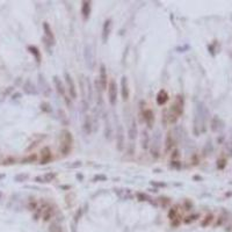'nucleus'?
Returning a JSON list of instances; mask_svg holds the SVG:
<instances>
[{
  "label": "nucleus",
  "instance_id": "f257e3e1",
  "mask_svg": "<svg viewBox=\"0 0 232 232\" xmlns=\"http://www.w3.org/2000/svg\"><path fill=\"white\" fill-rule=\"evenodd\" d=\"M183 106H185V99L183 95L177 94L175 96V100L173 102V104L171 106V108L168 110V121L171 123H175L176 120L179 118L182 113H183Z\"/></svg>",
  "mask_w": 232,
  "mask_h": 232
},
{
  "label": "nucleus",
  "instance_id": "f03ea898",
  "mask_svg": "<svg viewBox=\"0 0 232 232\" xmlns=\"http://www.w3.org/2000/svg\"><path fill=\"white\" fill-rule=\"evenodd\" d=\"M72 143H73V137L68 130H63L62 131V142L59 146V152L64 157H66L71 150H72Z\"/></svg>",
  "mask_w": 232,
  "mask_h": 232
},
{
  "label": "nucleus",
  "instance_id": "7ed1b4c3",
  "mask_svg": "<svg viewBox=\"0 0 232 232\" xmlns=\"http://www.w3.org/2000/svg\"><path fill=\"white\" fill-rule=\"evenodd\" d=\"M37 209H40L39 210V215H41V217H42V219L44 222H48L52 217V215H53V208H52V205L50 203L45 202V201Z\"/></svg>",
  "mask_w": 232,
  "mask_h": 232
},
{
  "label": "nucleus",
  "instance_id": "20e7f679",
  "mask_svg": "<svg viewBox=\"0 0 232 232\" xmlns=\"http://www.w3.org/2000/svg\"><path fill=\"white\" fill-rule=\"evenodd\" d=\"M108 99L112 106L116 104L117 101V85L115 80H110L108 84Z\"/></svg>",
  "mask_w": 232,
  "mask_h": 232
},
{
  "label": "nucleus",
  "instance_id": "39448f33",
  "mask_svg": "<svg viewBox=\"0 0 232 232\" xmlns=\"http://www.w3.org/2000/svg\"><path fill=\"white\" fill-rule=\"evenodd\" d=\"M65 81H66V85H67V90H68V93H70V96L72 99H76L77 98V88H76V84L67 72H65Z\"/></svg>",
  "mask_w": 232,
  "mask_h": 232
},
{
  "label": "nucleus",
  "instance_id": "423d86ee",
  "mask_svg": "<svg viewBox=\"0 0 232 232\" xmlns=\"http://www.w3.org/2000/svg\"><path fill=\"white\" fill-rule=\"evenodd\" d=\"M99 82L101 86V90L104 91L108 87V76H107V71H106V66L101 65L100 67V74H99Z\"/></svg>",
  "mask_w": 232,
  "mask_h": 232
},
{
  "label": "nucleus",
  "instance_id": "0eeeda50",
  "mask_svg": "<svg viewBox=\"0 0 232 232\" xmlns=\"http://www.w3.org/2000/svg\"><path fill=\"white\" fill-rule=\"evenodd\" d=\"M43 30H44V35H45V41L50 45H53V44H55V36H53L52 30H51V28H50L48 22L43 23Z\"/></svg>",
  "mask_w": 232,
  "mask_h": 232
},
{
  "label": "nucleus",
  "instance_id": "6e6552de",
  "mask_svg": "<svg viewBox=\"0 0 232 232\" xmlns=\"http://www.w3.org/2000/svg\"><path fill=\"white\" fill-rule=\"evenodd\" d=\"M121 94L124 101L129 99V87H128V80L126 76H123L121 79Z\"/></svg>",
  "mask_w": 232,
  "mask_h": 232
},
{
  "label": "nucleus",
  "instance_id": "1a4fd4ad",
  "mask_svg": "<svg viewBox=\"0 0 232 232\" xmlns=\"http://www.w3.org/2000/svg\"><path fill=\"white\" fill-rule=\"evenodd\" d=\"M110 30H112V20L108 19V20L104 21L103 28H102V41H103V43H106L107 41H108Z\"/></svg>",
  "mask_w": 232,
  "mask_h": 232
},
{
  "label": "nucleus",
  "instance_id": "9d476101",
  "mask_svg": "<svg viewBox=\"0 0 232 232\" xmlns=\"http://www.w3.org/2000/svg\"><path fill=\"white\" fill-rule=\"evenodd\" d=\"M55 177H56V174L50 172V173H45L43 175L36 176V177H35V181L40 182V183H48V182H51L53 179H55Z\"/></svg>",
  "mask_w": 232,
  "mask_h": 232
},
{
  "label": "nucleus",
  "instance_id": "9b49d317",
  "mask_svg": "<svg viewBox=\"0 0 232 232\" xmlns=\"http://www.w3.org/2000/svg\"><path fill=\"white\" fill-rule=\"evenodd\" d=\"M39 82H40V86L42 87L41 90H42L43 94H44L45 96H49L50 93H51V88H50V85L48 84V81L45 80L44 76H42V74L39 76Z\"/></svg>",
  "mask_w": 232,
  "mask_h": 232
},
{
  "label": "nucleus",
  "instance_id": "f8f14e48",
  "mask_svg": "<svg viewBox=\"0 0 232 232\" xmlns=\"http://www.w3.org/2000/svg\"><path fill=\"white\" fill-rule=\"evenodd\" d=\"M151 154L153 158H159V154H160V134L158 132V136H157V139L153 142L152 144V148H151Z\"/></svg>",
  "mask_w": 232,
  "mask_h": 232
},
{
  "label": "nucleus",
  "instance_id": "ddd939ff",
  "mask_svg": "<svg viewBox=\"0 0 232 232\" xmlns=\"http://www.w3.org/2000/svg\"><path fill=\"white\" fill-rule=\"evenodd\" d=\"M52 159V153L50 151L49 148H43V150L41 151V164L45 165L48 163H50V160Z\"/></svg>",
  "mask_w": 232,
  "mask_h": 232
},
{
  "label": "nucleus",
  "instance_id": "4468645a",
  "mask_svg": "<svg viewBox=\"0 0 232 232\" xmlns=\"http://www.w3.org/2000/svg\"><path fill=\"white\" fill-rule=\"evenodd\" d=\"M53 82H55V86H56L57 92L66 100L67 98H66V93H65V87H64V85L62 84V80H60L57 76H55V77H53Z\"/></svg>",
  "mask_w": 232,
  "mask_h": 232
},
{
  "label": "nucleus",
  "instance_id": "2eb2a0df",
  "mask_svg": "<svg viewBox=\"0 0 232 232\" xmlns=\"http://www.w3.org/2000/svg\"><path fill=\"white\" fill-rule=\"evenodd\" d=\"M23 91L26 94L28 95H36L37 94V90H36V87L34 86V84L30 81V80H27L23 85Z\"/></svg>",
  "mask_w": 232,
  "mask_h": 232
},
{
  "label": "nucleus",
  "instance_id": "dca6fc26",
  "mask_svg": "<svg viewBox=\"0 0 232 232\" xmlns=\"http://www.w3.org/2000/svg\"><path fill=\"white\" fill-rule=\"evenodd\" d=\"M116 140H117V149L120 151H122L123 148H124V134H123L122 126H118V132H117V136H116Z\"/></svg>",
  "mask_w": 232,
  "mask_h": 232
},
{
  "label": "nucleus",
  "instance_id": "f3484780",
  "mask_svg": "<svg viewBox=\"0 0 232 232\" xmlns=\"http://www.w3.org/2000/svg\"><path fill=\"white\" fill-rule=\"evenodd\" d=\"M164 145H165V152H166V153L171 152V151L174 149V138L172 137V134H171V132L167 134Z\"/></svg>",
  "mask_w": 232,
  "mask_h": 232
},
{
  "label": "nucleus",
  "instance_id": "a211bd4d",
  "mask_svg": "<svg viewBox=\"0 0 232 232\" xmlns=\"http://www.w3.org/2000/svg\"><path fill=\"white\" fill-rule=\"evenodd\" d=\"M81 14H82V17L85 20H87L88 17H90V15H91V3L90 1H84L82 3Z\"/></svg>",
  "mask_w": 232,
  "mask_h": 232
},
{
  "label": "nucleus",
  "instance_id": "6ab92c4d",
  "mask_svg": "<svg viewBox=\"0 0 232 232\" xmlns=\"http://www.w3.org/2000/svg\"><path fill=\"white\" fill-rule=\"evenodd\" d=\"M168 100V94L165 90H162V91H159V93L157 94V103L160 104V106H163L167 102Z\"/></svg>",
  "mask_w": 232,
  "mask_h": 232
},
{
  "label": "nucleus",
  "instance_id": "aec40b11",
  "mask_svg": "<svg viewBox=\"0 0 232 232\" xmlns=\"http://www.w3.org/2000/svg\"><path fill=\"white\" fill-rule=\"evenodd\" d=\"M144 121L145 123L148 124V127L151 128L152 127V124L154 122V115H153V112L151 109H146L144 112Z\"/></svg>",
  "mask_w": 232,
  "mask_h": 232
},
{
  "label": "nucleus",
  "instance_id": "412c9836",
  "mask_svg": "<svg viewBox=\"0 0 232 232\" xmlns=\"http://www.w3.org/2000/svg\"><path fill=\"white\" fill-rule=\"evenodd\" d=\"M128 135H129V138L131 140L135 139L136 136H137V127H136V122L135 121H132L131 124H130V127L128 129Z\"/></svg>",
  "mask_w": 232,
  "mask_h": 232
},
{
  "label": "nucleus",
  "instance_id": "4be33fe9",
  "mask_svg": "<svg viewBox=\"0 0 232 232\" xmlns=\"http://www.w3.org/2000/svg\"><path fill=\"white\" fill-rule=\"evenodd\" d=\"M140 143H142V148H143V149H148V148H149V135H148V132H146L145 130L142 132Z\"/></svg>",
  "mask_w": 232,
  "mask_h": 232
},
{
  "label": "nucleus",
  "instance_id": "5701e85b",
  "mask_svg": "<svg viewBox=\"0 0 232 232\" xmlns=\"http://www.w3.org/2000/svg\"><path fill=\"white\" fill-rule=\"evenodd\" d=\"M36 160H37V154L31 153V154H29L28 157H26V158L22 159V164H31V163H34V162H36Z\"/></svg>",
  "mask_w": 232,
  "mask_h": 232
},
{
  "label": "nucleus",
  "instance_id": "b1692460",
  "mask_svg": "<svg viewBox=\"0 0 232 232\" xmlns=\"http://www.w3.org/2000/svg\"><path fill=\"white\" fill-rule=\"evenodd\" d=\"M28 50L35 56V58H36V60H37V63H40V62H41V53H40L39 49H37L36 47H28Z\"/></svg>",
  "mask_w": 232,
  "mask_h": 232
},
{
  "label": "nucleus",
  "instance_id": "393cba45",
  "mask_svg": "<svg viewBox=\"0 0 232 232\" xmlns=\"http://www.w3.org/2000/svg\"><path fill=\"white\" fill-rule=\"evenodd\" d=\"M213 221V215H212V213H208V215L205 216V218L202 221V226H208V225H210V223Z\"/></svg>",
  "mask_w": 232,
  "mask_h": 232
},
{
  "label": "nucleus",
  "instance_id": "a878e982",
  "mask_svg": "<svg viewBox=\"0 0 232 232\" xmlns=\"http://www.w3.org/2000/svg\"><path fill=\"white\" fill-rule=\"evenodd\" d=\"M199 217H200V215H199V213H195V215H190V216L186 217V218L183 219V222H185L186 224H190L191 222H195V221Z\"/></svg>",
  "mask_w": 232,
  "mask_h": 232
},
{
  "label": "nucleus",
  "instance_id": "bb28decb",
  "mask_svg": "<svg viewBox=\"0 0 232 232\" xmlns=\"http://www.w3.org/2000/svg\"><path fill=\"white\" fill-rule=\"evenodd\" d=\"M168 217H170L171 221L177 218V209H176V208H172V209H171V211L168 212Z\"/></svg>",
  "mask_w": 232,
  "mask_h": 232
},
{
  "label": "nucleus",
  "instance_id": "cd10ccee",
  "mask_svg": "<svg viewBox=\"0 0 232 232\" xmlns=\"http://www.w3.org/2000/svg\"><path fill=\"white\" fill-rule=\"evenodd\" d=\"M85 131L87 132V134H90L91 132V121H90V118H86V121H85Z\"/></svg>",
  "mask_w": 232,
  "mask_h": 232
},
{
  "label": "nucleus",
  "instance_id": "c85d7f7f",
  "mask_svg": "<svg viewBox=\"0 0 232 232\" xmlns=\"http://www.w3.org/2000/svg\"><path fill=\"white\" fill-rule=\"evenodd\" d=\"M225 165H226V160L225 159H218L217 160V167L219 170H223L225 167Z\"/></svg>",
  "mask_w": 232,
  "mask_h": 232
},
{
  "label": "nucleus",
  "instance_id": "c756f323",
  "mask_svg": "<svg viewBox=\"0 0 232 232\" xmlns=\"http://www.w3.org/2000/svg\"><path fill=\"white\" fill-rule=\"evenodd\" d=\"M27 177H28L27 174H19V175H16V176H15V181L21 182V181H23L25 179H27Z\"/></svg>",
  "mask_w": 232,
  "mask_h": 232
},
{
  "label": "nucleus",
  "instance_id": "7c9ffc66",
  "mask_svg": "<svg viewBox=\"0 0 232 232\" xmlns=\"http://www.w3.org/2000/svg\"><path fill=\"white\" fill-rule=\"evenodd\" d=\"M15 162V160L13 159V158H9V159H7V160H5V162L3 163V165H9V164H13Z\"/></svg>",
  "mask_w": 232,
  "mask_h": 232
}]
</instances>
